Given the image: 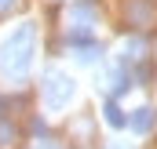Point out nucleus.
I'll use <instances>...</instances> for the list:
<instances>
[{
	"instance_id": "obj_5",
	"label": "nucleus",
	"mask_w": 157,
	"mask_h": 149,
	"mask_svg": "<svg viewBox=\"0 0 157 149\" xmlns=\"http://www.w3.org/2000/svg\"><path fill=\"white\" fill-rule=\"evenodd\" d=\"M73 29L70 33H91V26H95V7L91 4H77V7H70V18H66Z\"/></svg>"
},
{
	"instance_id": "obj_10",
	"label": "nucleus",
	"mask_w": 157,
	"mask_h": 149,
	"mask_svg": "<svg viewBox=\"0 0 157 149\" xmlns=\"http://www.w3.org/2000/svg\"><path fill=\"white\" fill-rule=\"evenodd\" d=\"M15 4H18V0H0V11H11Z\"/></svg>"
},
{
	"instance_id": "obj_8",
	"label": "nucleus",
	"mask_w": 157,
	"mask_h": 149,
	"mask_svg": "<svg viewBox=\"0 0 157 149\" xmlns=\"http://www.w3.org/2000/svg\"><path fill=\"white\" fill-rule=\"evenodd\" d=\"M139 62V58H146V40L143 37H132V40H124V62Z\"/></svg>"
},
{
	"instance_id": "obj_4",
	"label": "nucleus",
	"mask_w": 157,
	"mask_h": 149,
	"mask_svg": "<svg viewBox=\"0 0 157 149\" xmlns=\"http://www.w3.org/2000/svg\"><path fill=\"white\" fill-rule=\"evenodd\" d=\"M70 55H73V62H80V66H95V62L102 58V47H99L95 37H91V40H77V44H70Z\"/></svg>"
},
{
	"instance_id": "obj_1",
	"label": "nucleus",
	"mask_w": 157,
	"mask_h": 149,
	"mask_svg": "<svg viewBox=\"0 0 157 149\" xmlns=\"http://www.w3.org/2000/svg\"><path fill=\"white\" fill-rule=\"evenodd\" d=\"M33 55H37V26L22 22L18 29H11L0 40V76L4 80H26L33 69Z\"/></svg>"
},
{
	"instance_id": "obj_3",
	"label": "nucleus",
	"mask_w": 157,
	"mask_h": 149,
	"mask_svg": "<svg viewBox=\"0 0 157 149\" xmlns=\"http://www.w3.org/2000/svg\"><path fill=\"white\" fill-rule=\"evenodd\" d=\"M99 84H102V91L113 98V95H124V91L132 87V76L124 73V66H110L106 73L99 76Z\"/></svg>"
},
{
	"instance_id": "obj_6",
	"label": "nucleus",
	"mask_w": 157,
	"mask_h": 149,
	"mask_svg": "<svg viewBox=\"0 0 157 149\" xmlns=\"http://www.w3.org/2000/svg\"><path fill=\"white\" fill-rule=\"evenodd\" d=\"M154 120H157V113L150 109V106H139V109L128 116V127H132L135 135H150V131H154Z\"/></svg>"
},
{
	"instance_id": "obj_12",
	"label": "nucleus",
	"mask_w": 157,
	"mask_h": 149,
	"mask_svg": "<svg viewBox=\"0 0 157 149\" xmlns=\"http://www.w3.org/2000/svg\"><path fill=\"white\" fill-rule=\"evenodd\" d=\"M110 149H132V146H110Z\"/></svg>"
},
{
	"instance_id": "obj_13",
	"label": "nucleus",
	"mask_w": 157,
	"mask_h": 149,
	"mask_svg": "<svg viewBox=\"0 0 157 149\" xmlns=\"http://www.w3.org/2000/svg\"><path fill=\"white\" fill-rule=\"evenodd\" d=\"M0 113H4V102H0Z\"/></svg>"
},
{
	"instance_id": "obj_9",
	"label": "nucleus",
	"mask_w": 157,
	"mask_h": 149,
	"mask_svg": "<svg viewBox=\"0 0 157 149\" xmlns=\"http://www.w3.org/2000/svg\"><path fill=\"white\" fill-rule=\"evenodd\" d=\"M11 135H15V131H11L7 124H0V142H11Z\"/></svg>"
},
{
	"instance_id": "obj_7",
	"label": "nucleus",
	"mask_w": 157,
	"mask_h": 149,
	"mask_svg": "<svg viewBox=\"0 0 157 149\" xmlns=\"http://www.w3.org/2000/svg\"><path fill=\"white\" fill-rule=\"evenodd\" d=\"M102 120H106L110 127H128V116H124V109H121L113 98H106V102H102Z\"/></svg>"
},
{
	"instance_id": "obj_2",
	"label": "nucleus",
	"mask_w": 157,
	"mask_h": 149,
	"mask_svg": "<svg viewBox=\"0 0 157 149\" xmlns=\"http://www.w3.org/2000/svg\"><path fill=\"white\" fill-rule=\"evenodd\" d=\"M73 95H77V84H73V76L62 73V69H44L40 76V98H44V106L48 113H62L70 102H73Z\"/></svg>"
},
{
	"instance_id": "obj_11",
	"label": "nucleus",
	"mask_w": 157,
	"mask_h": 149,
	"mask_svg": "<svg viewBox=\"0 0 157 149\" xmlns=\"http://www.w3.org/2000/svg\"><path fill=\"white\" fill-rule=\"evenodd\" d=\"M33 149H59V146H55V142H37Z\"/></svg>"
}]
</instances>
